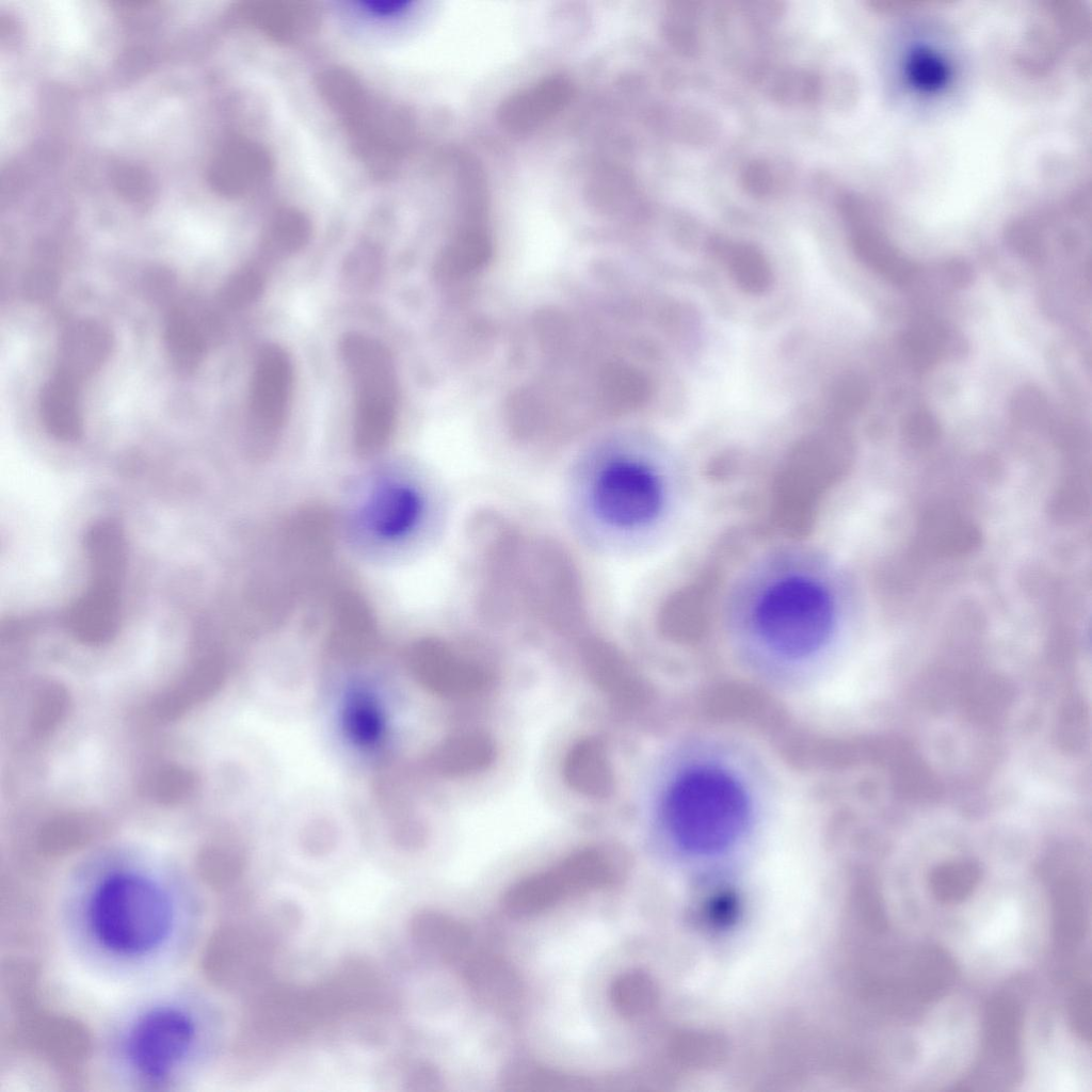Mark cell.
<instances>
[{
	"instance_id": "4fadbf2b",
	"label": "cell",
	"mask_w": 1092,
	"mask_h": 1092,
	"mask_svg": "<svg viewBox=\"0 0 1092 1092\" xmlns=\"http://www.w3.org/2000/svg\"><path fill=\"white\" fill-rule=\"evenodd\" d=\"M34 67L9 49L0 57V155L11 156L32 132L36 117L37 94Z\"/></svg>"
},
{
	"instance_id": "277c9868",
	"label": "cell",
	"mask_w": 1092,
	"mask_h": 1092,
	"mask_svg": "<svg viewBox=\"0 0 1092 1092\" xmlns=\"http://www.w3.org/2000/svg\"><path fill=\"white\" fill-rule=\"evenodd\" d=\"M31 65L64 84H83L100 77L119 48V25L113 11L97 0H9Z\"/></svg>"
},
{
	"instance_id": "5bb4252c",
	"label": "cell",
	"mask_w": 1092,
	"mask_h": 1092,
	"mask_svg": "<svg viewBox=\"0 0 1092 1092\" xmlns=\"http://www.w3.org/2000/svg\"><path fill=\"white\" fill-rule=\"evenodd\" d=\"M257 1024L270 1044L293 1041L321 1026L310 986L267 987L257 1006Z\"/></svg>"
},
{
	"instance_id": "5b68a950",
	"label": "cell",
	"mask_w": 1092,
	"mask_h": 1092,
	"mask_svg": "<svg viewBox=\"0 0 1092 1092\" xmlns=\"http://www.w3.org/2000/svg\"><path fill=\"white\" fill-rule=\"evenodd\" d=\"M665 815L680 845L708 853L728 846L739 836L746 822L748 802L741 786L727 773L698 768L674 784Z\"/></svg>"
},
{
	"instance_id": "8992f818",
	"label": "cell",
	"mask_w": 1092,
	"mask_h": 1092,
	"mask_svg": "<svg viewBox=\"0 0 1092 1092\" xmlns=\"http://www.w3.org/2000/svg\"><path fill=\"white\" fill-rule=\"evenodd\" d=\"M89 915L100 944L123 954L151 950L173 921L167 894L151 880L127 872L109 876L97 886Z\"/></svg>"
},
{
	"instance_id": "cb8c5ba5",
	"label": "cell",
	"mask_w": 1092,
	"mask_h": 1092,
	"mask_svg": "<svg viewBox=\"0 0 1092 1092\" xmlns=\"http://www.w3.org/2000/svg\"><path fill=\"white\" fill-rule=\"evenodd\" d=\"M1018 914L1013 906H1003L986 925L980 937L985 944H995L1010 935L1016 928Z\"/></svg>"
},
{
	"instance_id": "6da1fadb",
	"label": "cell",
	"mask_w": 1092,
	"mask_h": 1092,
	"mask_svg": "<svg viewBox=\"0 0 1092 1092\" xmlns=\"http://www.w3.org/2000/svg\"><path fill=\"white\" fill-rule=\"evenodd\" d=\"M205 95L200 76L170 66L89 101L86 135L103 150L150 167H164L200 144Z\"/></svg>"
},
{
	"instance_id": "7402d4cb",
	"label": "cell",
	"mask_w": 1092,
	"mask_h": 1092,
	"mask_svg": "<svg viewBox=\"0 0 1092 1092\" xmlns=\"http://www.w3.org/2000/svg\"><path fill=\"white\" fill-rule=\"evenodd\" d=\"M728 267L737 283L746 290H765L770 283V270L762 255L745 244H734L727 252Z\"/></svg>"
},
{
	"instance_id": "ac0fdd59",
	"label": "cell",
	"mask_w": 1092,
	"mask_h": 1092,
	"mask_svg": "<svg viewBox=\"0 0 1092 1092\" xmlns=\"http://www.w3.org/2000/svg\"><path fill=\"white\" fill-rule=\"evenodd\" d=\"M457 965L468 987L487 1005L508 1009L521 997L517 974L500 958L470 950Z\"/></svg>"
},
{
	"instance_id": "7c38bea8",
	"label": "cell",
	"mask_w": 1092,
	"mask_h": 1092,
	"mask_svg": "<svg viewBox=\"0 0 1092 1092\" xmlns=\"http://www.w3.org/2000/svg\"><path fill=\"white\" fill-rule=\"evenodd\" d=\"M574 96L568 77L547 75L507 94L497 106L496 119L505 132L526 135L558 117Z\"/></svg>"
},
{
	"instance_id": "ba28073f",
	"label": "cell",
	"mask_w": 1092,
	"mask_h": 1092,
	"mask_svg": "<svg viewBox=\"0 0 1092 1092\" xmlns=\"http://www.w3.org/2000/svg\"><path fill=\"white\" fill-rule=\"evenodd\" d=\"M617 879L619 864L611 853L587 849L519 880L504 892L501 904L512 917L533 916L575 896L612 886Z\"/></svg>"
},
{
	"instance_id": "ffe728a7",
	"label": "cell",
	"mask_w": 1092,
	"mask_h": 1092,
	"mask_svg": "<svg viewBox=\"0 0 1092 1092\" xmlns=\"http://www.w3.org/2000/svg\"><path fill=\"white\" fill-rule=\"evenodd\" d=\"M341 722L348 738L358 748L371 749L383 738L385 712L376 694L355 687L344 696Z\"/></svg>"
},
{
	"instance_id": "e0dca14e",
	"label": "cell",
	"mask_w": 1092,
	"mask_h": 1092,
	"mask_svg": "<svg viewBox=\"0 0 1092 1092\" xmlns=\"http://www.w3.org/2000/svg\"><path fill=\"white\" fill-rule=\"evenodd\" d=\"M414 942L444 962L459 964L471 950V933L461 920L433 909L415 912L408 925Z\"/></svg>"
},
{
	"instance_id": "d6986e66",
	"label": "cell",
	"mask_w": 1092,
	"mask_h": 1092,
	"mask_svg": "<svg viewBox=\"0 0 1092 1092\" xmlns=\"http://www.w3.org/2000/svg\"><path fill=\"white\" fill-rule=\"evenodd\" d=\"M563 775L574 790L588 797H608L613 789L605 745L595 738L583 739L571 749L564 759Z\"/></svg>"
},
{
	"instance_id": "603a6c76",
	"label": "cell",
	"mask_w": 1092,
	"mask_h": 1092,
	"mask_svg": "<svg viewBox=\"0 0 1092 1092\" xmlns=\"http://www.w3.org/2000/svg\"><path fill=\"white\" fill-rule=\"evenodd\" d=\"M263 288L262 275L248 269L239 273L228 285L225 299L232 306H243L255 301Z\"/></svg>"
},
{
	"instance_id": "9c48e42d",
	"label": "cell",
	"mask_w": 1092,
	"mask_h": 1092,
	"mask_svg": "<svg viewBox=\"0 0 1092 1092\" xmlns=\"http://www.w3.org/2000/svg\"><path fill=\"white\" fill-rule=\"evenodd\" d=\"M91 579L74 606L70 619L82 632L98 633L111 628L117 619L118 584L124 567V544L118 529L102 524L87 541Z\"/></svg>"
},
{
	"instance_id": "44dd1931",
	"label": "cell",
	"mask_w": 1092,
	"mask_h": 1092,
	"mask_svg": "<svg viewBox=\"0 0 1092 1092\" xmlns=\"http://www.w3.org/2000/svg\"><path fill=\"white\" fill-rule=\"evenodd\" d=\"M609 998L617 1014L632 1018L645 1013L652 1007L655 991L645 975L628 970L614 978L610 986Z\"/></svg>"
},
{
	"instance_id": "30bf717a",
	"label": "cell",
	"mask_w": 1092,
	"mask_h": 1092,
	"mask_svg": "<svg viewBox=\"0 0 1092 1092\" xmlns=\"http://www.w3.org/2000/svg\"><path fill=\"white\" fill-rule=\"evenodd\" d=\"M195 1027L184 1012L158 1008L141 1016L126 1040L127 1057L144 1078L165 1079L190 1050Z\"/></svg>"
},
{
	"instance_id": "3957f363",
	"label": "cell",
	"mask_w": 1092,
	"mask_h": 1092,
	"mask_svg": "<svg viewBox=\"0 0 1092 1092\" xmlns=\"http://www.w3.org/2000/svg\"><path fill=\"white\" fill-rule=\"evenodd\" d=\"M760 572L743 588L736 619L783 657L805 658L823 649L841 617L828 569L818 562L791 559Z\"/></svg>"
},
{
	"instance_id": "52a82bcc",
	"label": "cell",
	"mask_w": 1092,
	"mask_h": 1092,
	"mask_svg": "<svg viewBox=\"0 0 1092 1092\" xmlns=\"http://www.w3.org/2000/svg\"><path fill=\"white\" fill-rule=\"evenodd\" d=\"M340 354L355 397V439L362 451L379 449L388 438L398 406V380L388 349L356 332L340 341Z\"/></svg>"
},
{
	"instance_id": "7a4b0ae2",
	"label": "cell",
	"mask_w": 1092,
	"mask_h": 1092,
	"mask_svg": "<svg viewBox=\"0 0 1092 1092\" xmlns=\"http://www.w3.org/2000/svg\"><path fill=\"white\" fill-rule=\"evenodd\" d=\"M571 520L593 548L611 556L651 546L675 504L672 473L633 452H612L579 464L568 476Z\"/></svg>"
},
{
	"instance_id": "9a60e30c",
	"label": "cell",
	"mask_w": 1092,
	"mask_h": 1092,
	"mask_svg": "<svg viewBox=\"0 0 1092 1092\" xmlns=\"http://www.w3.org/2000/svg\"><path fill=\"white\" fill-rule=\"evenodd\" d=\"M293 372L289 355L276 344L258 354L250 390L253 419L266 432L282 427L289 410Z\"/></svg>"
},
{
	"instance_id": "8fae6325",
	"label": "cell",
	"mask_w": 1092,
	"mask_h": 1092,
	"mask_svg": "<svg viewBox=\"0 0 1092 1092\" xmlns=\"http://www.w3.org/2000/svg\"><path fill=\"white\" fill-rule=\"evenodd\" d=\"M312 987L325 1024L380 1010L388 998L380 971L362 959L344 961Z\"/></svg>"
},
{
	"instance_id": "2e32d148",
	"label": "cell",
	"mask_w": 1092,
	"mask_h": 1092,
	"mask_svg": "<svg viewBox=\"0 0 1092 1092\" xmlns=\"http://www.w3.org/2000/svg\"><path fill=\"white\" fill-rule=\"evenodd\" d=\"M424 513V500L413 485L390 482L369 497L364 518L369 530L384 541H396L412 533Z\"/></svg>"
}]
</instances>
